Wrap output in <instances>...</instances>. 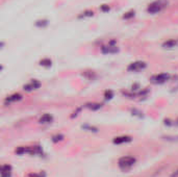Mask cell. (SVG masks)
<instances>
[{"instance_id":"5bb4252c","label":"cell","mask_w":178,"mask_h":177,"mask_svg":"<svg viewBox=\"0 0 178 177\" xmlns=\"http://www.w3.org/2000/svg\"><path fill=\"white\" fill-rule=\"evenodd\" d=\"M134 16V12H129V13H126V14L124 15V19H127V18H130V17H133Z\"/></svg>"},{"instance_id":"30bf717a","label":"cell","mask_w":178,"mask_h":177,"mask_svg":"<svg viewBox=\"0 0 178 177\" xmlns=\"http://www.w3.org/2000/svg\"><path fill=\"white\" fill-rule=\"evenodd\" d=\"M52 120H53L52 116H50L49 114H45L40 118V123H42V124H49V123L52 122Z\"/></svg>"},{"instance_id":"4fadbf2b","label":"cell","mask_w":178,"mask_h":177,"mask_svg":"<svg viewBox=\"0 0 178 177\" xmlns=\"http://www.w3.org/2000/svg\"><path fill=\"white\" fill-rule=\"evenodd\" d=\"M41 65H42V66H50V65H51V60H48V58L42 60H41Z\"/></svg>"},{"instance_id":"52a82bcc","label":"cell","mask_w":178,"mask_h":177,"mask_svg":"<svg viewBox=\"0 0 178 177\" xmlns=\"http://www.w3.org/2000/svg\"><path fill=\"white\" fill-rule=\"evenodd\" d=\"M39 87H40V82H38L37 80H31L29 83H27L26 85H24V90L30 92V91L37 90Z\"/></svg>"},{"instance_id":"9c48e42d","label":"cell","mask_w":178,"mask_h":177,"mask_svg":"<svg viewBox=\"0 0 178 177\" xmlns=\"http://www.w3.org/2000/svg\"><path fill=\"white\" fill-rule=\"evenodd\" d=\"M131 139H130V136H118V138H115L114 140V143L115 144H123V143H127V142H130Z\"/></svg>"},{"instance_id":"7c38bea8","label":"cell","mask_w":178,"mask_h":177,"mask_svg":"<svg viewBox=\"0 0 178 177\" xmlns=\"http://www.w3.org/2000/svg\"><path fill=\"white\" fill-rule=\"evenodd\" d=\"M93 15H94L93 11H85V12H83V13H81L78 17H79V18H85V17H92Z\"/></svg>"},{"instance_id":"ba28073f","label":"cell","mask_w":178,"mask_h":177,"mask_svg":"<svg viewBox=\"0 0 178 177\" xmlns=\"http://www.w3.org/2000/svg\"><path fill=\"white\" fill-rule=\"evenodd\" d=\"M12 174V168L8 165H3L1 167V177H9Z\"/></svg>"},{"instance_id":"6da1fadb","label":"cell","mask_w":178,"mask_h":177,"mask_svg":"<svg viewBox=\"0 0 178 177\" xmlns=\"http://www.w3.org/2000/svg\"><path fill=\"white\" fill-rule=\"evenodd\" d=\"M166 6H167V2L166 1H164V0H156V1L149 4L148 7H147V12L150 13V14H157V13H160Z\"/></svg>"},{"instance_id":"3957f363","label":"cell","mask_w":178,"mask_h":177,"mask_svg":"<svg viewBox=\"0 0 178 177\" xmlns=\"http://www.w3.org/2000/svg\"><path fill=\"white\" fill-rule=\"evenodd\" d=\"M134 163H135V158L133 156H123L119 159V166L124 170L131 168Z\"/></svg>"},{"instance_id":"7a4b0ae2","label":"cell","mask_w":178,"mask_h":177,"mask_svg":"<svg viewBox=\"0 0 178 177\" xmlns=\"http://www.w3.org/2000/svg\"><path fill=\"white\" fill-rule=\"evenodd\" d=\"M170 78H171V75L169 73H159L153 75V76L151 77L150 80L154 85H162V83H166L167 81H169Z\"/></svg>"},{"instance_id":"9a60e30c","label":"cell","mask_w":178,"mask_h":177,"mask_svg":"<svg viewBox=\"0 0 178 177\" xmlns=\"http://www.w3.org/2000/svg\"><path fill=\"white\" fill-rule=\"evenodd\" d=\"M30 177H44V176L42 175V173H39V174H33V175H31Z\"/></svg>"},{"instance_id":"277c9868","label":"cell","mask_w":178,"mask_h":177,"mask_svg":"<svg viewBox=\"0 0 178 177\" xmlns=\"http://www.w3.org/2000/svg\"><path fill=\"white\" fill-rule=\"evenodd\" d=\"M147 67V64L145 62H142V60H139V62H134L131 63L128 66V71L130 72H139V71H142Z\"/></svg>"},{"instance_id":"8992f818","label":"cell","mask_w":178,"mask_h":177,"mask_svg":"<svg viewBox=\"0 0 178 177\" xmlns=\"http://www.w3.org/2000/svg\"><path fill=\"white\" fill-rule=\"evenodd\" d=\"M102 52L103 53H115V52L118 51V47L116 45H112V44H108V45H105V46L102 47Z\"/></svg>"},{"instance_id":"8fae6325","label":"cell","mask_w":178,"mask_h":177,"mask_svg":"<svg viewBox=\"0 0 178 177\" xmlns=\"http://www.w3.org/2000/svg\"><path fill=\"white\" fill-rule=\"evenodd\" d=\"M21 98H22V96L20 95V94H14V95L7 97L5 99V102H16V101L20 100Z\"/></svg>"},{"instance_id":"5b68a950","label":"cell","mask_w":178,"mask_h":177,"mask_svg":"<svg viewBox=\"0 0 178 177\" xmlns=\"http://www.w3.org/2000/svg\"><path fill=\"white\" fill-rule=\"evenodd\" d=\"M178 47V38L169 39L167 41L162 43V48L164 49H173V48H177Z\"/></svg>"}]
</instances>
